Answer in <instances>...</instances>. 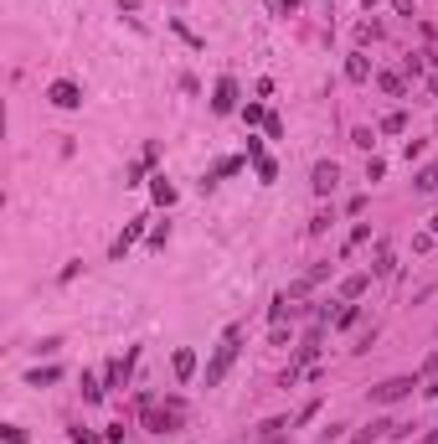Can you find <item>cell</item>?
Masks as SVG:
<instances>
[{
  "label": "cell",
  "mask_w": 438,
  "mask_h": 444,
  "mask_svg": "<svg viewBox=\"0 0 438 444\" xmlns=\"http://www.w3.org/2000/svg\"><path fill=\"white\" fill-rule=\"evenodd\" d=\"M299 6V0H273V10H294Z\"/></svg>",
  "instance_id": "obj_20"
},
{
  "label": "cell",
  "mask_w": 438,
  "mask_h": 444,
  "mask_svg": "<svg viewBox=\"0 0 438 444\" xmlns=\"http://www.w3.org/2000/svg\"><path fill=\"white\" fill-rule=\"evenodd\" d=\"M237 351H243V325H227V331H222V341H217V351H211V362H206V387H217L222 377L232 372Z\"/></svg>",
  "instance_id": "obj_1"
},
{
  "label": "cell",
  "mask_w": 438,
  "mask_h": 444,
  "mask_svg": "<svg viewBox=\"0 0 438 444\" xmlns=\"http://www.w3.org/2000/svg\"><path fill=\"white\" fill-rule=\"evenodd\" d=\"M47 98L57 103V109H77V103H83V88H77V83H68V77H57V83L47 88Z\"/></svg>",
  "instance_id": "obj_4"
},
{
  "label": "cell",
  "mask_w": 438,
  "mask_h": 444,
  "mask_svg": "<svg viewBox=\"0 0 438 444\" xmlns=\"http://www.w3.org/2000/svg\"><path fill=\"white\" fill-rule=\"evenodd\" d=\"M366 284H371V274H351V279L340 284V295H346V299H356V295H366Z\"/></svg>",
  "instance_id": "obj_13"
},
{
  "label": "cell",
  "mask_w": 438,
  "mask_h": 444,
  "mask_svg": "<svg viewBox=\"0 0 438 444\" xmlns=\"http://www.w3.org/2000/svg\"><path fill=\"white\" fill-rule=\"evenodd\" d=\"M211 109H217V114H232V109H237V83H232V77H222V83H217Z\"/></svg>",
  "instance_id": "obj_6"
},
{
  "label": "cell",
  "mask_w": 438,
  "mask_h": 444,
  "mask_svg": "<svg viewBox=\"0 0 438 444\" xmlns=\"http://www.w3.org/2000/svg\"><path fill=\"white\" fill-rule=\"evenodd\" d=\"M413 387H418V377H387V383L371 387V403H402V398H413Z\"/></svg>",
  "instance_id": "obj_3"
},
{
  "label": "cell",
  "mask_w": 438,
  "mask_h": 444,
  "mask_svg": "<svg viewBox=\"0 0 438 444\" xmlns=\"http://www.w3.org/2000/svg\"><path fill=\"white\" fill-rule=\"evenodd\" d=\"M371 274H392V253H387V248H377V264H371Z\"/></svg>",
  "instance_id": "obj_17"
},
{
  "label": "cell",
  "mask_w": 438,
  "mask_h": 444,
  "mask_svg": "<svg viewBox=\"0 0 438 444\" xmlns=\"http://www.w3.org/2000/svg\"><path fill=\"white\" fill-rule=\"evenodd\" d=\"M428 57H433V52H413V57H407V73H413V77H418L423 68H428Z\"/></svg>",
  "instance_id": "obj_16"
},
{
  "label": "cell",
  "mask_w": 438,
  "mask_h": 444,
  "mask_svg": "<svg viewBox=\"0 0 438 444\" xmlns=\"http://www.w3.org/2000/svg\"><path fill=\"white\" fill-rule=\"evenodd\" d=\"M176 424H181V403L155 408V403L144 398V429H150V434H176Z\"/></svg>",
  "instance_id": "obj_2"
},
{
  "label": "cell",
  "mask_w": 438,
  "mask_h": 444,
  "mask_svg": "<svg viewBox=\"0 0 438 444\" xmlns=\"http://www.w3.org/2000/svg\"><path fill=\"white\" fill-rule=\"evenodd\" d=\"M57 367H36V372H26V383H31V387H42V383H57Z\"/></svg>",
  "instance_id": "obj_15"
},
{
  "label": "cell",
  "mask_w": 438,
  "mask_h": 444,
  "mask_svg": "<svg viewBox=\"0 0 438 444\" xmlns=\"http://www.w3.org/2000/svg\"><path fill=\"white\" fill-rule=\"evenodd\" d=\"M170 367H176L181 383H191V377H196V351H191V346H181L176 357H170Z\"/></svg>",
  "instance_id": "obj_7"
},
{
  "label": "cell",
  "mask_w": 438,
  "mask_h": 444,
  "mask_svg": "<svg viewBox=\"0 0 438 444\" xmlns=\"http://www.w3.org/2000/svg\"><path fill=\"white\" fill-rule=\"evenodd\" d=\"M150 191H155V202H160V207H170V202H176V186H170L165 176H155V186H150Z\"/></svg>",
  "instance_id": "obj_14"
},
{
  "label": "cell",
  "mask_w": 438,
  "mask_h": 444,
  "mask_svg": "<svg viewBox=\"0 0 438 444\" xmlns=\"http://www.w3.org/2000/svg\"><path fill=\"white\" fill-rule=\"evenodd\" d=\"M253 165H258V181H273V176H278V165L269 161V155H263V161H253Z\"/></svg>",
  "instance_id": "obj_18"
},
{
  "label": "cell",
  "mask_w": 438,
  "mask_h": 444,
  "mask_svg": "<svg viewBox=\"0 0 438 444\" xmlns=\"http://www.w3.org/2000/svg\"><path fill=\"white\" fill-rule=\"evenodd\" d=\"M428 372H438V351H433V357H428Z\"/></svg>",
  "instance_id": "obj_21"
},
{
  "label": "cell",
  "mask_w": 438,
  "mask_h": 444,
  "mask_svg": "<svg viewBox=\"0 0 438 444\" xmlns=\"http://www.w3.org/2000/svg\"><path fill=\"white\" fill-rule=\"evenodd\" d=\"M346 77H351V83H366V77H371V62L361 57V52H351V57H346Z\"/></svg>",
  "instance_id": "obj_8"
},
{
  "label": "cell",
  "mask_w": 438,
  "mask_h": 444,
  "mask_svg": "<svg viewBox=\"0 0 438 444\" xmlns=\"http://www.w3.org/2000/svg\"><path fill=\"white\" fill-rule=\"evenodd\" d=\"M144 222H150V217H135V222H129V228H124V238L114 243V258H124V248H129V243H135L139 232H144Z\"/></svg>",
  "instance_id": "obj_9"
},
{
  "label": "cell",
  "mask_w": 438,
  "mask_h": 444,
  "mask_svg": "<svg viewBox=\"0 0 438 444\" xmlns=\"http://www.w3.org/2000/svg\"><path fill=\"white\" fill-rule=\"evenodd\" d=\"M83 398H88V403H98V398H103V387L93 383V377H83Z\"/></svg>",
  "instance_id": "obj_19"
},
{
  "label": "cell",
  "mask_w": 438,
  "mask_h": 444,
  "mask_svg": "<svg viewBox=\"0 0 438 444\" xmlns=\"http://www.w3.org/2000/svg\"><path fill=\"white\" fill-rule=\"evenodd\" d=\"M428 444H438V434H433V439H428Z\"/></svg>",
  "instance_id": "obj_22"
},
{
  "label": "cell",
  "mask_w": 438,
  "mask_h": 444,
  "mask_svg": "<svg viewBox=\"0 0 438 444\" xmlns=\"http://www.w3.org/2000/svg\"><path fill=\"white\" fill-rule=\"evenodd\" d=\"M377 129H382V135H402V129H407V114H402V109H392V114H387V119H382Z\"/></svg>",
  "instance_id": "obj_12"
},
{
  "label": "cell",
  "mask_w": 438,
  "mask_h": 444,
  "mask_svg": "<svg viewBox=\"0 0 438 444\" xmlns=\"http://www.w3.org/2000/svg\"><path fill=\"white\" fill-rule=\"evenodd\" d=\"M377 83H382V94H392V98H402V94H407V83H402L397 73H377Z\"/></svg>",
  "instance_id": "obj_11"
},
{
  "label": "cell",
  "mask_w": 438,
  "mask_h": 444,
  "mask_svg": "<svg viewBox=\"0 0 438 444\" xmlns=\"http://www.w3.org/2000/svg\"><path fill=\"white\" fill-rule=\"evenodd\" d=\"M413 186H418V191H438V161H433V165H423V171L413 176Z\"/></svg>",
  "instance_id": "obj_10"
},
{
  "label": "cell",
  "mask_w": 438,
  "mask_h": 444,
  "mask_svg": "<svg viewBox=\"0 0 438 444\" xmlns=\"http://www.w3.org/2000/svg\"><path fill=\"white\" fill-rule=\"evenodd\" d=\"M335 181H340V165H335V161H320V165H315V176H310V186L320 191V197H330V191H335Z\"/></svg>",
  "instance_id": "obj_5"
}]
</instances>
